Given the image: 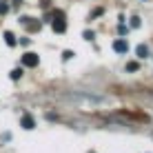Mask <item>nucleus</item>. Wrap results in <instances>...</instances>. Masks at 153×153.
<instances>
[{
  "label": "nucleus",
  "mask_w": 153,
  "mask_h": 153,
  "mask_svg": "<svg viewBox=\"0 0 153 153\" xmlns=\"http://www.w3.org/2000/svg\"><path fill=\"white\" fill-rule=\"evenodd\" d=\"M113 51H115V53H126V51H129V42L122 40V38H118L113 42Z\"/></svg>",
  "instance_id": "3"
},
{
  "label": "nucleus",
  "mask_w": 153,
  "mask_h": 153,
  "mask_svg": "<svg viewBox=\"0 0 153 153\" xmlns=\"http://www.w3.org/2000/svg\"><path fill=\"white\" fill-rule=\"evenodd\" d=\"M4 42H7L9 47H13V45H16V36L11 33V31H4Z\"/></svg>",
  "instance_id": "5"
},
{
  "label": "nucleus",
  "mask_w": 153,
  "mask_h": 153,
  "mask_svg": "<svg viewBox=\"0 0 153 153\" xmlns=\"http://www.w3.org/2000/svg\"><path fill=\"white\" fill-rule=\"evenodd\" d=\"M138 69H140L138 62H126V71H138Z\"/></svg>",
  "instance_id": "7"
},
{
  "label": "nucleus",
  "mask_w": 153,
  "mask_h": 153,
  "mask_svg": "<svg viewBox=\"0 0 153 153\" xmlns=\"http://www.w3.org/2000/svg\"><path fill=\"white\" fill-rule=\"evenodd\" d=\"M20 76H22V69H13L11 71V80H18Z\"/></svg>",
  "instance_id": "8"
},
{
  "label": "nucleus",
  "mask_w": 153,
  "mask_h": 153,
  "mask_svg": "<svg viewBox=\"0 0 153 153\" xmlns=\"http://www.w3.org/2000/svg\"><path fill=\"white\" fill-rule=\"evenodd\" d=\"M84 40H93V31H84Z\"/></svg>",
  "instance_id": "12"
},
{
  "label": "nucleus",
  "mask_w": 153,
  "mask_h": 153,
  "mask_svg": "<svg viewBox=\"0 0 153 153\" xmlns=\"http://www.w3.org/2000/svg\"><path fill=\"white\" fill-rule=\"evenodd\" d=\"M91 153H96V151H91Z\"/></svg>",
  "instance_id": "13"
},
{
  "label": "nucleus",
  "mask_w": 153,
  "mask_h": 153,
  "mask_svg": "<svg viewBox=\"0 0 153 153\" xmlns=\"http://www.w3.org/2000/svg\"><path fill=\"white\" fill-rule=\"evenodd\" d=\"M20 126H22V129H27V131H31V129L36 126V120L31 118L29 113H25L22 118H20Z\"/></svg>",
  "instance_id": "4"
},
{
  "label": "nucleus",
  "mask_w": 153,
  "mask_h": 153,
  "mask_svg": "<svg viewBox=\"0 0 153 153\" xmlns=\"http://www.w3.org/2000/svg\"><path fill=\"white\" fill-rule=\"evenodd\" d=\"M135 53H138V58H146V56H149V49H146L144 45H140L138 49H135Z\"/></svg>",
  "instance_id": "6"
},
{
  "label": "nucleus",
  "mask_w": 153,
  "mask_h": 153,
  "mask_svg": "<svg viewBox=\"0 0 153 153\" xmlns=\"http://www.w3.org/2000/svg\"><path fill=\"white\" fill-rule=\"evenodd\" d=\"M7 11H9V4H4V2H2V0H0V13H2V16H4V13H7Z\"/></svg>",
  "instance_id": "10"
},
{
  "label": "nucleus",
  "mask_w": 153,
  "mask_h": 153,
  "mask_svg": "<svg viewBox=\"0 0 153 153\" xmlns=\"http://www.w3.org/2000/svg\"><path fill=\"white\" fill-rule=\"evenodd\" d=\"M53 31L56 33H65L67 31V22H65V11H60V9H56L53 11Z\"/></svg>",
  "instance_id": "1"
},
{
  "label": "nucleus",
  "mask_w": 153,
  "mask_h": 153,
  "mask_svg": "<svg viewBox=\"0 0 153 153\" xmlns=\"http://www.w3.org/2000/svg\"><path fill=\"white\" fill-rule=\"evenodd\" d=\"M131 27H133V29L140 27V18H138V16H133V18H131Z\"/></svg>",
  "instance_id": "9"
},
{
  "label": "nucleus",
  "mask_w": 153,
  "mask_h": 153,
  "mask_svg": "<svg viewBox=\"0 0 153 153\" xmlns=\"http://www.w3.org/2000/svg\"><path fill=\"white\" fill-rule=\"evenodd\" d=\"M62 58H65V60H71V58H73V51H65V53H62Z\"/></svg>",
  "instance_id": "11"
},
{
  "label": "nucleus",
  "mask_w": 153,
  "mask_h": 153,
  "mask_svg": "<svg viewBox=\"0 0 153 153\" xmlns=\"http://www.w3.org/2000/svg\"><path fill=\"white\" fill-rule=\"evenodd\" d=\"M38 62H40V58H38V53H25L22 56V65L25 67H38Z\"/></svg>",
  "instance_id": "2"
}]
</instances>
